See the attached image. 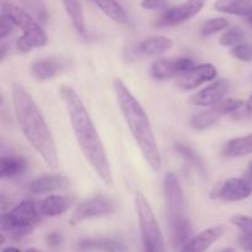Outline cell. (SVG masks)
<instances>
[{"label": "cell", "mask_w": 252, "mask_h": 252, "mask_svg": "<svg viewBox=\"0 0 252 252\" xmlns=\"http://www.w3.org/2000/svg\"><path fill=\"white\" fill-rule=\"evenodd\" d=\"M84 250H101L106 252H122L126 250V246L112 239H86L79 244Z\"/></svg>", "instance_id": "d4e9b609"}, {"label": "cell", "mask_w": 252, "mask_h": 252, "mask_svg": "<svg viewBox=\"0 0 252 252\" xmlns=\"http://www.w3.org/2000/svg\"><path fill=\"white\" fill-rule=\"evenodd\" d=\"M70 181L63 175H43L30 184V192L33 194L51 193V192L61 191L68 189Z\"/></svg>", "instance_id": "e0dca14e"}, {"label": "cell", "mask_w": 252, "mask_h": 252, "mask_svg": "<svg viewBox=\"0 0 252 252\" xmlns=\"http://www.w3.org/2000/svg\"><path fill=\"white\" fill-rule=\"evenodd\" d=\"M225 230L224 225L211 226L192 236L181 249H179V252H207L217 241L220 240Z\"/></svg>", "instance_id": "5bb4252c"}, {"label": "cell", "mask_w": 252, "mask_h": 252, "mask_svg": "<svg viewBox=\"0 0 252 252\" xmlns=\"http://www.w3.org/2000/svg\"><path fill=\"white\" fill-rule=\"evenodd\" d=\"M2 15L9 17L15 26L24 32V34L16 41V47L20 52L27 53L36 47L46 46L48 42L46 32L29 12L14 4H4Z\"/></svg>", "instance_id": "5b68a950"}, {"label": "cell", "mask_w": 252, "mask_h": 252, "mask_svg": "<svg viewBox=\"0 0 252 252\" xmlns=\"http://www.w3.org/2000/svg\"><path fill=\"white\" fill-rule=\"evenodd\" d=\"M246 106H248V107L250 108V110H251V112H252V94H251L250 98H249V100L246 101Z\"/></svg>", "instance_id": "d590c367"}, {"label": "cell", "mask_w": 252, "mask_h": 252, "mask_svg": "<svg viewBox=\"0 0 252 252\" xmlns=\"http://www.w3.org/2000/svg\"><path fill=\"white\" fill-rule=\"evenodd\" d=\"M219 252H236V250L234 248H226V249H224V250H221Z\"/></svg>", "instance_id": "8d00e7d4"}, {"label": "cell", "mask_w": 252, "mask_h": 252, "mask_svg": "<svg viewBox=\"0 0 252 252\" xmlns=\"http://www.w3.org/2000/svg\"><path fill=\"white\" fill-rule=\"evenodd\" d=\"M246 179H249L250 181H252V162H250L248 171H246Z\"/></svg>", "instance_id": "e575fe53"}, {"label": "cell", "mask_w": 252, "mask_h": 252, "mask_svg": "<svg viewBox=\"0 0 252 252\" xmlns=\"http://www.w3.org/2000/svg\"><path fill=\"white\" fill-rule=\"evenodd\" d=\"M134 206L139 219L143 252H165V241L152 206L142 191L134 196Z\"/></svg>", "instance_id": "8992f818"}, {"label": "cell", "mask_w": 252, "mask_h": 252, "mask_svg": "<svg viewBox=\"0 0 252 252\" xmlns=\"http://www.w3.org/2000/svg\"><path fill=\"white\" fill-rule=\"evenodd\" d=\"M71 66V61L65 57H52V58L41 59L34 62L31 65V71L33 76L38 80H49L56 78L58 74L69 70Z\"/></svg>", "instance_id": "9a60e30c"}, {"label": "cell", "mask_w": 252, "mask_h": 252, "mask_svg": "<svg viewBox=\"0 0 252 252\" xmlns=\"http://www.w3.org/2000/svg\"><path fill=\"white\" fill-rule=\"evenodd\" d=\"M11 95L15 117L22 134L32 148L41 155L47 166L56 170L58 167L56 142L41 110L36 105L32 96L21 85L14 84Z\"/></svg>", "instance_id": "7a4b0ae2"}, {"label": "cell", "mask_w": 252, "mask_h": 252, "mask_svg": "<svg viewBox=\"0 0 252 252\" xmlns=\"http://www.w3.org/2000/svg\"><path fill=\"white\" fill-rule=\"evenodd\" d=\"M252 194V181L249 179L233 177L217 185L211 192L213 199L220 198L225 202H239Z\"/></svg>", "instance_id": "8fae6325"}, {"label": "cell", "mask_w": 252, "mask_h": 252, "mask_svg": "<svg viewBox=\"0 0 252 252\" xmlns=\"http://www.w3.org/2000/svg\"><path fill=\"white\" fill-rule=\"evenodd\" d=\"M228 90L229 83L224 79H220V80L214 81L213 84H211L209 86L202 89L201 91L191 96L189 103L193 106H203V107L213 106L216 103L220 102L221 100H224L225 95L228 94Z\"/></svg>", "instance_id": "2e32d148"}, {"label": "cell", "mask_w": 252, "mask_h": 252, "mask_svg": "<svg viewBox=\"0 0 252 252\" xmlns=\"http://www.w3.org/2000/svg\"><path fill=\"white\" fill-rule=\"evenodd\" d=\"M96 6L112 21L120 25L128 24V15L117 0H93Z\"/></svg>", "instance_id": "7402d4cb"}, {"label": "cell", "mask_w": 252, "mask_h": 252, "mask_svg": "<svg viewBox=\"0 0 252 252\" xmlns=\"http://www.w3.org/2000/svg\"><path fill=\"white\" fill-rule=\"evenodd\" d=\"M25 252H43V251H39L37 250V249H29V250H26Z\"/></svg>", "instance_id": "f35d334b"}, {"label": "cell", "mask_w": 252, "mask_h": 252, "mask_svg": "<svg viewBox=\"0 0 252 252\" xmlns=\"http://www.w3.org/2000/svg\"><path fill=\"white\" fill-rule=\"evenodd\" d=\"M217 76H218V70L216 66L211 63H204L194 65L189 71L177 76L175 84L180 90L189 91L198 88L207 81L214 80Z\"/></svg>", "instance_id": "7c38bea8"}, {"label": "cell", "mask_w": 252, "mask_h": 252, "mask_svg": "<svg viewBox=\"0 0 252 252\" xmlns=\"http://www.w3.org/2000/svg\"><path fill=\"white\" fill-rule=\"evenodd\" d=\"M63 5L65 7L66 14L70 17V21L73 24L74 29L79 33V36H81L83 38H88V31H86L85 26V16H84L83 6H81L80 0H63Z\"/></svg>", "instance_id": "d6986e66"}, {"label": "cell", "mask_w": 252, "mask_h": 252, "mask_svg": "<svg viewBox=\"0 0 252 252\" xmlns=\"http://www.w3.org/2000/svg\"><path fill=\"white\" fill-rule=\"evenodd\" d=\"M250 252H252V248H251V251Z\"/></svg>", "instance_id": "ab89813d"}, {"label": "cell", "mask_w": 252, "mask_h": 252, "mask_svg": "<svg viewBox=\"0 0 252 252\" xmlns=\"http://www.w3.org/2000/svg\"><path fill=\"white\" fill-rule=\"evenodd\" d=\"M223 154L226 158H241L252 154V133L229 140L224 145Z\"/></svg>", "instance_id": "44dd1931"}, {"label": "cell", "mask_w": 252, "mask_h": 252, "mask_svg": "<svg viewBox=\"0 0 252 252\" xmlns=\"http://www.w3.org/2000/svg\"><path fill=\"white\" fill-rule=\"evenodd\" d=\"M244 37H245V33H244V31L240 27H231L220 37L219 43L224 47L238 46V44L243 42Z\"/></svg>", "instance_id": "4316f807"}, {"label": "cell", "mask_w": 252, "mask_h": 252, "mask_svg": "<svg viewBox=\"0 0 252 252\" xmlns=\"http://www.w3.org/2000/svg\"><path fill=\"white\" fill-rule=\"evenodd\" d=\"M214 9L219 12L229 15L248 17L252 14V4L250 0H217Z\"/></svg>", "instance_id": "ffe728a7"}, {"label": "cell", "mask_w": 252, "mask_h": 252, "mask_svg": "<svg viewBox=\"0 0 252 252\" xmlns=\"http://www.w3.org/2000/svg\"><path fill=\"white\" fill-rule=\"evenodd\" d=\"M164 194L166 204V217L170 225L172 241L181 249L193 236L191 221L186 212L184 189L174 172H167L164 177Z\"/></svg>", "instance_id": "277c9868"}, {"label": "cell", "mask_w": 252, "mask_h": 252, "mask_svg": "<svg viewBox=\"0 0 252 252\" xmlns=\"http://www.w3.org/2000/svg\"><path fill=\"white\" fill-rule=\"evenodd\" d=\"M231 56L243 62H252V46L251 44H238L231 47Z\"/></svg>", "instance_id": "f546056e"}, {"label": "cell", "mask_w": 252, "mask_h": 252, "mask_svg": "<svg viewBox=\"0 0 252 252\" xmlns=\"http://www.w3.org/2000/svg\"><path fill=\"white\" fill-rule=\"evenodd\" d=\"M245 103L243 100H236V98H224L220 102L211 106L207 110L198 112L191 118V126L196 130H204L213 127L214 125L219 122L224 116L231 115L236 110L241 107Z\"/></svg>", "instance_id": "ba28073f"}, {"label": "cell", "mask_w": 252, "mask_h": 252, "mask_svg": "<svg viewBox=\"0 0 252 252\" xmlns=\"http://www.w3.org/2000/svg\"><path fill=\"white\" fill-rule=\"evenodd\" d=\"M230 223L240 229V231L245 235H252V218L251 217L235 214L230 218Z\"/></svg>", "instance_id": "f1b7e54d"}, {"label": "cell", "mask_w": 252, "mask_h": 252, "mask_svg": "<svg viewBox=\"0 0 252 252\" xmlns=\"http://www.w3.org/2000/svg\"><path fill=\"white\" fill-rule=\"evenodd\" d=\"M113 90L123 118L139 147L143 158L153 171L159 172L162 165L161 155L147 112L121 79L116 78L113 80Z\"/></svg>", "instance_id": "3957f363"}, {"label": "cell", "mask_w": 252, "mask_h": 252, "mask_svg": "<svg viewBox=\"0 0 252 252\" xmlns=\"http://www.w3.org/2000/svg\"><path fill=\"white\" fill-rule=\"evenodd\" d=\"M174 46V42L164 36L150 37L139 44V51L145 56H161Z\"/></svg>", "instance_id": "cb8c5ba5"}, {"label": "cell", "mask_w": 252, "mask_h": 252, "mask_svg": "<svg viewBox=\"0 0 252 252\" xmlns=\"http://www.w3.org/2000/svg\"><path fill=\"white\" fill-rule=\"evenodd\" d=\"M246 21H248L249 26H250L251 29H252V14L250 15V16H248V19H246Z\"/></svg>", "instance_id": "74e56055"}, {"label": "cell", "mask_w": 252, "mask_h": 252, "mask_svg": "<svg viewBox=\"0 0 252 252\" xmlns=\"http://www.w3.org/2000/svg\"><path fill=\"white\" fill-rule=\"evenodd\" d=\"M228 26H229V21L226 19H224V17L211 19L203 25L201 33H202V36H204V37L211 36V34L218 33V32L223 31V30H225Z\"/></svg>", "instance_id": "83f0119b"}, {"label": "cell", "mask_w": 252, "mask_h": 252, "mask_svg": "<svg viewBox=\"0 0 252 252\" xmlns=\"http://www.w3.org/2000/svg\"><path fill=\"white\" fill-rule=\"evenodd\" d=\"M27 164L21 157H1L0 159V176L2 179H14L26 171Z\"/></svg>", "instance_id": "603a6c76"}, {"label": "cell", "mask_w": 252, "mask_h": 252, "mask_svg": "<svg viewBox=\"0 0 252 252\" xmlns=\"http://www.w3.org/2000/svg\"><path fill=\"white\" fill-rule=\"evenodd\" d=\"M167 5L166 0H142V6L147 10H161Z\"/></svg>", "instance_id": "1f68e13d"}, {"label": "cell", "mask_w": 252, "mask_h": 252, "mask_svg": "<svg viewBox=\"0 0 252 252\" xmlns=\"http://www.w3.org/2000/svg\"><path fill=\"white\" fill-rule=\"evenodd\" d=\"M1 252H22L20 249L14 248V246H7V248H4L1 250Z\"/></svg>", "instance_id": "836d02e7"}, {"label": "cell", "mask_w": 252, "mask_h": 252, "mask_svg": "<svg viewBox=\"0 0 252 252\" xmlns=\"http://www.w3.org/2000/svg\"><path fill=\"white\" fill-rule=\"evenodd\" d=\"M61 93L66 105L76 142L86 161L91 165L94 171L106 185L112 186L113 175L110 161L100 134L91 120L90 113L86 110L80 96L70 86H63Z\"/></svg>", "instance_id": "6da1fadb"}, {"label": "cell", "mask_w": 252, "mask_h": 252, "mask_svg": "<svg viewBox=\"0 0 252 252\" xmlns=\"http://www.w3.org/2000/svg\"><path fill=\"white\" fill-rule=\"evenodd\" d=\"M15 27L16 26L14 25V22H12L9 17L2 15L1 25H0V37H1V38H5L7 34H10L12 31H14Z\"/></svg>", "instance_id": "4dcf8cb0"}, {"label": "cell", "mask_w": 252, "mask_h": 252, "mask_svg": "<svg viewBox=\"0 0 252 252\" xmlns=\"http://www.w3.org/2000/svg\"><path fill=\"white\" fill-rule=\"evenodd\" d=\"M62 240H63V238H62L61 233H51L47 235V244L49 246H52V248H56V246L61 245Z\"/></svg>", "instance_id": "d6a6232c"}, {"label": "cell", "mask_w": 252, "mask_h": 252, "mask_svg": "<svg viewBox=\"0 0 252 252\" xmlns=\"http://www.w3.org/2000/svg\"><path fill=\"white\" fill-rule=\"evenodd\" d=\"M75 198L70 196H48L38 203L39 213L42 217L62 216L74 204Z\"/></svg>", "instance_id": "ac0fdd59"}, {"label": "cell", "mask_w": 252, "mask_h": 252, "mask_svg": "<svg viewBox=\"0 0 252 252\" xmlns=\"http://www.w3.org/2000/svg\"><path fill=\"white\" fill-rule=\"evenodd\" d=\"M38 204L33 201H24L1 216V230L15 239H20L32 231L41 220Z\"/></svg>", "instance_id": "52a82bcc"}, {"label": "cell", "mask_w": 252, "mask_h": 252, "mask_svg": "<svg viewBox=\"0 0 252 252\" xmlns=\"http://www.w3.org/2000/svg\"><path fill=\"white\" fill-rule=\"evenodd\" d=\"M175 150H176L177 154L187 162L191 167H193L202 177H206V167H204L203 161L201 160V158L193 152L189 147L185 144H176L175 145Z\"/></svg>", "instance_id": "484cf974"}, {"label": "cell", "mask_w": 252, "mask_h": 252, "mask_svg": "<svg viewBox=\"0 0 252 252\" xmlns=\"http://www.w3.org/2000/svg\"><path fill=\"white\" fill-rule=\"evenodd\" d=\"M196 65L194 62L189 58L166 59L160 58L152 63L150 73L153 78L158 80H166V79L177 78L181 74L186 73L189 69Z\"/></svg>", "instance_id": "4fadbf2b"}, {"label": "cell", "mask_w": 252, "mask_h": 252, "mask_svg": "<svg viewBox=\"0 0 252 252\" xmlns=\"http://www.w3.org/2000/svg\"><path fill=\"white\" fill-rule=\"evenodd\" d=\"M207 0H187L177 6L166 9L155 21L157 27H171L184 24L199 14Z\"/></svg>", "instance_id": "30bf717a"}, {"label": "cell", "mask_w": 252, "mask_h": 252, "mask_svg": "<svg viewBox=\"0 0 252 252\" xmlns=\"http://www.w3.org/2000/svg\"><path fill=\"white\" fill-rule=\"evenodd\" d=\"M115 212V202L105 196H95L81 202L74 209L69 223L71 225L81 223L88 219L105 217Z\"/></svg>", "instance_id": "9c48e42d"}]
</instances>
